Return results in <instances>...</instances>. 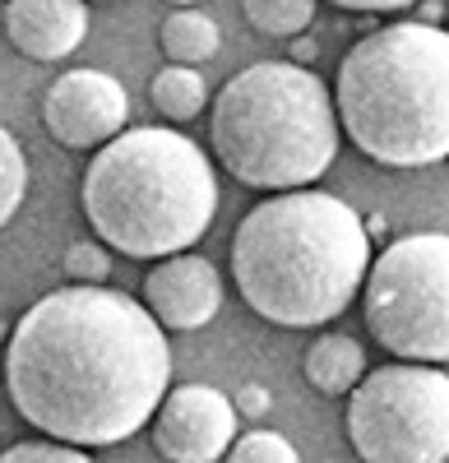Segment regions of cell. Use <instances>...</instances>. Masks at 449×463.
Masks as SVG:
<instances>
[{"instance_id":"6da1fadb","label":"cell","mask_w":449,"mask_h":463,"mask_svg":"<svg viewBox=\"0 0 449 463\" xmlns=\"http://www.w3.org/2000/svg\"><path fill=\"white\" fill-rule=\"evenodd\" d=\"M172 384L167 329L102 283L56 288L5 338V394L33 431L84 449L148 427Z\"/></svg>"},{"instance_id":"5b68a950","label":"cell","mask_w":449,"mask_h":463,"mask_svg":"<svg viewBox=\"0 0 449 463\" xmlns=\"http://www.w3.org/2000/svg\"><path fill=\"white\" fill-rule=\"evenodd\" d=\"M333 89L296 61H259L222 84L209 107L213 158L250 190L315 185L339 153Z\"/></svg>"},{"instance_id":"ffe728a7","label":"cell","mask_w":449,"mask_h":463,"mask_svg":"<svg viewBox=\"0 0 449 463\" xmlns=\"http://www.w3.org/2000/svg\"><path fill=\"white\" fill-rule=\"evenodd\" d=\"M269 403H274V394L265 390V384H241L237 390V412L241 417H265Z\"/></svg>"},{"instance_id":"7a4b0ae2","label":"cell","mask_w":449,"mask_h":463,"mask_svg":"<svg viewBox=\"0 0 449 463\" xmlns=\"http://www.w3.org/2000/svg\"><path fill=\"white\" fill-rule=\"evenodd\" d=\"M370 274V232L329 190H278L232 237V283L259 320L315 329L339 320Z\"/></svg>"},{"instance_id":"e0dca14e","label":"cell","mask_w":449,"mask_h":463,"mask_svg":"<svg viewBox=\"0 0 449 463\" xmlns=\"http://www.w3.org/2000/svg\"><path fill=\"white\" fill-rule=\"evenodd\" d=\"M228 463H302V454H296V445L287 436L255 427V431H246V436L232 440Z\"/></svg>"},{"instance_id":"7c38bea8","label":"cell","mask_w":449,"mask_h":463,"mask_svg":"<svg viewBox=\"0 0 449 463\" xmlns=\"http://www.w3.org/2000/svg\"><path fill=\"white\" fill-rule=\"evenodd\" d=\"M306 380L315 384L320 394H333L343 399L352 394L357 384L366 380V347L352 338V334H320L311 347H306V362H302Z\"/></svg>"},{"instance_id":"8fae6325","label":"cell","mask_w":449,"mask_h":463,"mask_svg":"<svg viewBox=\"0 0 449 463\" xmlns=\"http://www.w3.org/2000/svg\"><path fill=\"white\" fill-rule=\"evenodd\" d=\"M89 37V0H10L5 43L28 61H65Z\"/></svg>"},{"instance_id":"9c48e42d","label":"cell","mask_w":449,"mask_h":463,"mask_svg":"<svg viewBox=\"0 0 449 463\" xmlns=\"http://www.w3.org/2000/svg\"><path fill=\"white\" fill-rule=\"evenodd\" d=\"M237 399L213 384H176L154 412V449L167 463H218L237 440Z\"/></svg>"},{"instance_id":"ac0fdd59","label":"cell","mask_w":449,"mask_h":463,"mask_svg":"<svg viewBox=\"0 0 449 463\" xmlns=\"http://www.w3.org/2000/svg\"><path fill=\"white\" fill-rule=\"evenodd\" d=\"M0 463H93L84 454V445L70 440H19L0 454Z\"/></svg>"},{"instance_id":"d6986e66","label":"cell","mask_w":449,"mask_h":463,"mask_svg":"<svg viewBox=\"0 0 449 463\" xmlns=\"http://www.w3.org/2000/svg\"><path fill=\"white\" fill-rule=\"evenodd\" d=\"M111 260L102 250V241H74L65 250V279L70 283H107Z\"/></svg>"},{"instance_id":"2e32d148","label":"cell","mask_w":449,"mask_h":463,"mask_svg":"<svg viewBox=\"0 0 449 463\" xmlns=\"http://www.w3.org/2000/svg\"><path fill=\"white\" fill-rule=\"evenodd\" d=\"M23 195H28V158H23L19 139L0 126V227L19 213Z\"/></svg>"},{"instance_id":"5bb4252c","label":"cell","mask_w":449,"mask_h":463,"mask_svg":"<svg viewBox=\"0 0 449 463\" xmlns=\"http://www.w3.org/2000/svg\"><path fill=\"white\" fill-rule=\"evenodd\" d=\"M148 93H154V107L167 116V121H195V116L209 107V89H204V74L195 65H167L154 74V84H148Z\"/></svg>"},{"instance_id":"52a82bcc","label":"cell","mask_w":449,"mask_h":463,"mask_svg":"<svg viewBox=\"0 0 449 463\" xmlns=\"http://www.w3.org/2000/svg\"><path fill=\"white\" fill-rule=\"evenodd\" d=\"M348 440L361 463H444L449 375L426 362L366 371L348 394Z\"/></svg>"},{"instance_id":"30bf717a","label":"cell","mask_w":449,"mask_h":463,"mask_svg":"<svg viewBox=\"0 0 449 463\" xmlns=\"http://www.w3.org/2000/svg\"><path fill=\"white\" fill-rule=\"evenodd\" d=\"M144 306L158 316L163 329H204L222 311V274L213 269V260L195 250L167 255L144 274Z\"/></svg>"},{"instance_id":"ba28073f","label":"cell","mask_w":449,"mask_h":463,"mask_svg":"<svg viewBox=\"0 0 449 463\" xmlns=\"http://www.w3.org/2000/svg\"><path fill=\"white\" fill-rule=\"evenodd\" d=\"M130 121V93L107 70H65L42 98V126L61 148H102Z\"/></svg>"},{"instance_id":"cb8c5ba5","label":"cell","mask_w":449,"mask_h":463,"mask_svg":"<svg viewBox=\"0 0 449 463\" xmlns=\"http://www.w3.org/2000/svg\"><path fill=\"white\" fill-rule=\"evenodd\" d=\"M0 338H5V320H0Z\"/></svg>"},{"instance_id":"9a60e30c","label":"cell","mask_w":449,"mask_h":463,"mask_svg":"<svg viewBox=\"0 0 449 463\" xmlns=\"http://www.w3.org/2000/svg\"><path fill=\"white\" fill-rule=\"evenodd\" d=\"M246 24L265 37H296L315 19V0H241Z\"/></svg>"},{"instance_id":"4fadbf2b","label":"cell","mask_w":449,"mask_h":463,"mask_svg":"<svg viewBox=\"0 0 449 463\" xmlns=\"http://www.w3.org/2000/svg\"><path fill=\"white\" fill-rule=\"evenodd\" d=\"M158 37H163V52H167L172 65H204L222 47L218 24L209 14H200V10H172L163 19V33Z\"/></svg>"},{"instance_id":"3957f363","label":"cell","mask_w":449,"mask_h":463,"mask_svg":"<svg viewBox=\"0 0 449 463\" xmlns=\"http://www.w3.org/2000/svg\"><path fill=\"white\" fill-rule=\"evenodd\" d=\"M80 200L107 250L167 260L209 232L218 213V176L209 153L181 130L135 126L93 153Z\"/></svg>"},{"instance_id":"d4e9b609","label":"cell","mask_w":449,"mask_h":463,"mask_svg":"<svg viewBox=\"0 0 449 463\" xmlns=\"http://www.w3.org/2000/svg\"><path fill=\"white\" fill-rule=\"evenodd\" d=\"M444 19H449V14H444Z\"/></svg>"},{"instance_id":"603a6c76","label":"cell","mask_w":449,"mask_h":463,"mask_svg":"<svg viewBox=\"0 0 449 463\" xmlns=\"http://www.w3.org/2000/svg\"><path fill=\"white\" fill-rule=\"evenodd\" d=\"M172 5H176V10H195V5H200V0H172Z\"/></svg>"},{"instance_id":"8992f818","label":"cell","mask_w":449,"mask_h":463,"mask_svg":"<svg viewBox=\"0 0 449 463\" xmlns=\"http://www.w3.org/2000/svg\"><path fill=\"white\" fill-rule=\"evenodd\" d=\"M366 329L398 362H449V237L389 241L361 288Z\"/></svg>"},{"instance_id":"7402d4cb","label":"cell","mask_w":449,"mask_h":463,"mask_svg":"<svg viewBox=\"0 0 449 463\" xmlns=\"http://www.w3.org/2000/svg\"><path fill=\"white\" fill-rule=\"evenodd\" d=\"M315 56H320V43H315L311 33H296V37H292V56H287V61H296V65H311Z\"/></svg>"},{"instance_id":"44dd1931","label":"cell","mask_w":449,"mask_h":463,"mask_svg":"<svg viewBox=\"0 0 449 463\" xmlns=\"http://www.w3.org/2000/svg\"><path fill=\"white\" fill-rule=\"evenodd\" d=\"M329 5H339V10H357V14H389V10H407V5H417V0H329Z\"/></svg>"},{"instance_id":"277c9868","label":"cell","mask_w":449,"mask_h":463,"mask_svg":"<svg viewBox=\"0 0 449 463\" xmlns=\"http://www.w3.org/2000/svg\"><path fill=\"white\" fill-rule=\"evenodd\" d=\"M339 126L380 167L449 158V28L403 19L366 33L333 80Z\"/></svg>"}]
</instances>
